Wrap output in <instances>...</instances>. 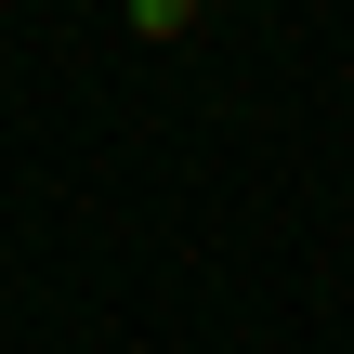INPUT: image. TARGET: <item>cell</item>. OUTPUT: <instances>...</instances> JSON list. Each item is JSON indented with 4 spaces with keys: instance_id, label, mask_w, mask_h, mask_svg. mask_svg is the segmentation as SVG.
<instances>
[{
    "instance_id": "1",
    "label": "cell",
    "mask_w": 354,
    "mask_h": 354,
    "mask_svg": "<svg viewBox=\"0 0 354 354\" xmlns=\"http://www.w3.org/2000/svg\"><path fill=\"white\" fill-rule=\"evenodd\" d=\"M131 39H197V0H131Z\"/></svg>"
}]
</instances>
